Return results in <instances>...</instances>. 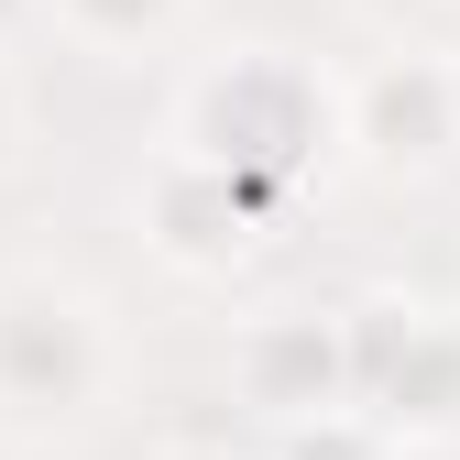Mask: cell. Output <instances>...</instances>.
<instances>
[{"label":"cell","mask_w":460,"mask_h":460,"mask_svg":"<svg viewBox=\"0 0 460 460\" xmlns=\"http://www.w3.org/2000/svg\"><path fill=\"white\" fill-rule=\"evenodd\" d=\"M362 12H406V0H362Z\"/></svg>","instance_id":"11"},{"label":"cell","mask_w":460,"mask_h":460,"mask_svg":"<svg viewBox=\"0 0 460 460\" xmlns=\"http://www.w3.org/2000/svg\"><path fill=\"white\" fill-rule=\"evenodd\" d=\"M132 219H143L154 263H176V274H242L296 208L263 198L252 176H230V164L187 154V143H164L143 176H132Z\"/></svg>","instance_id":"4"},{"label":"cell","mask_w":460,"mask_h":460,"mask_svg":"<svg viewBox=\"0 0 460 460\" xmlns=\"http://www.w3.org/2000/svg\"><path fill=\"white\" fill-rule=\"evenodd\" d=\"M460 154V88H449V55H373L351 77V164L373 176H438Z\"/></svg>","instance_id":"6"},{"label":"cell","mask_w":460,"mask_h":460,"mask_svg":"<svg viewBox=\"0 0 460 460\" xmlns=\"http://www.w3.org/2000/svg\"><path fill=\"white\" fill-rule=\"evenodd\" d=\"M44 22L77 55H99V66H143V55H164L198 22V0H44Z\"/></svg>","instance_id":"7"},{"label":"cell","mask_w":460,"mask_h":460,"mask_svg":"<svg viewBox=\"0 0 460 460\" xmlns=\"http://www.w3.org/2000/svg\"><path fill=\"white\" fill-rule=\"evenodd\" d=\"M351 394L394 449H460V307L438 296H351Z\"/></svg>","instance_id":"3"},{"label":"cell","mask_w":460,"mask_h":460,"mask_svg":"<svg viewBox=\"0 0 460 460\" xmlns=\"http://www.w3.org/2000/svg\"><path fill=\"white\" fill-rule=\"evenodd\" d=\"M164 143H187V154H208L296 208L307 187H329L351 164V77H329L296 44H230L176 88Z\"/></svg>","instance_id":"1"},{"label":"cell","mask_w":460,"mask_h":460,"mask_svg":"<svg viewBox=\"0 0 460 460\" xmlns=\"http://www.w3.org/2000/svg\"><path fill=\"white\" fill-rule=\"evenodd\" d=\"M449 88H460V44H449Z\"/></svg>","instance_id":"12"},{"label":"cell","mask_w":460,"mask_h":460,"mask_svg":"<svg viewBox=\"0 0 460 460\" xmlns=\"http://www.w3.org/2000/svg\"><path fill=\"white\" fill-rule=\"evenodd\" d=\"M22 22H44V0H0V44H12Z\"/></svg>","instance_id":"10"},{"label":"cell","mask_w":460,"mask_h":460,"mask_svg":"<svg viewBox=\"0 0 460 460\" xmlns=\"http://www.w3.org/2000/svg\"><path fill=\"white\" fill-rule=\"evenodd\" d=\"M230 394L263 428H307L329 406H362L351 394V318L340 307H263L230 329Z\"/></svg>","instance_id":"5"},{"label":"cell","mask_w":460,"mask_h":460,"mask_svg":"<svg viewBox=\"0 0 460 460\" xmlns=\"http://www.w3.org/2000/svg\"><path fill=\"white\" fill-rule=\"evenodd\" d=\"M22 132H33V99H22V66L0 55V176L22 164Z\"/></svg>","instance_id":"9"},{"label":"cell","mask_w":460,"mask_h":460,"mask_svg":"<svg viewBox=\"0 0 460 460\" xmlns=\"http://www.w3.org/2000/svg\"><path fill=\"white\" fill-rule=\"evenodd\" d=\"M274 460H394V428L373 406H329L307 428H274Z\"/></svg>","instance_id":"8"},{"label":"cell","mask_w":460,"mask_h":460,"mask_svg":"<svg viewBox=\"0 0 460 460\" xmlns=\"http://www.w3.org/2000/svg\"><path fill=\"white\" fill-rule=\"evenodd\" d=\"M121 394V329L77 274H0V428H88Z\"/></svg>","instance_id":"2"}]
</instances>
